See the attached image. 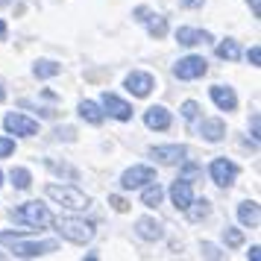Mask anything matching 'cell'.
<instances>
[{
  "label": "cell",
  "instance_id": "obj_29",
  "mask_svg": "<svg viewBox=\"0 0 261 261\" xmlns=\"http://www.w3.org/2000/svg\"><path fill=\"white\" fill-rule=\"evenodd\" d=\"M247 59L252 62V65H261V47H258V44H255V47L247 53Z\"/></svg>",
  "mask_w": 261,
  "mask_h": 261
},
{
  "label": "cell",
  "instance_id": "obj_6",
  "mask_svg": "<svg viewBox=\"0 0 261 261\" xmlns=\"http://www.w3.org/2000/svg\"><path fill=\"white\" fill-rule=\"evenodd\" d=\"M205 71H208V62L202 59V56H185L173 68V73H176L179 80H200Z\"/></svg>",
  "mask_w": 261,
  "mask_h": 261
},
{
  "label": "cell",
  "instance_id": "obj_15",
  "mask_svg": "<svg viewBox=\"0 0 261 261\" xmlns=\"http://www.w3.org/2000/svg\"><path fill=\"white\" fill-rule=\"evenodd\" d=\"M144 123L150 126V129H167L170 126V112L165 106H150L144 112Z\"/></svg>",
  "mask_w": 261,
  "mask_h": 261
},
{
  "label": "cell",
  "instance_id": "obj_5",
  "mask_svg": "<svg viewBox=\"0 0 261 261\" xmlns=\"http://www.w3.org/2000/svg\"><path fill=\"white\" fill-rule=\"evenodd\" d=\"M12 252L21 255V258H36V255H47V252H56V241H41V244H24L21 238H12Z\"/></svg>",
  "mask_w": 261,
  "mask_h": 261
},
{
  "label": "cell",
  "instance_id": "obj_8",
  "mask_svg": "<svg viewBox=\"0 0 261 261\" xmlns=\"http://www.w3.org/2000/svg\"><path fill=\"white\" fill-rule=\"evenodd\" d=\"M3 126H6V132H15V135H27V138L38 132V123H36V120L24 118V115H18V112H15V115H6V118H3Z\"/></svg>",
  "mask_w": 261,
  "mask_h": 261
},
{
  "label": "cell",
  "instance_id": "obj_24",
  "mask_svg": "<svg viewBox=\"0 0 261 261\" xmlns=\"http://www.w3.org/2000/svg\"><path fill=\"white\" fill-rule=\"evenodd\" d=\"M162 197H165V191H162V188L153 182V185H150V188L141 194V202L147 205V208H153V205H159V202H162Z\"/></svg>",
  "mask_w": 261,
  "mask_h": 261
},
{
  "label": "cell",
  "instance_id": "obj_10",
  "mask_svg": "<svg viewBox=\"0 0 261 261\" xmlns=\"http://www.w3.org/2000/svg\"><path fill=\"white\" fill-rule=\"evenodd\" d=\"M153 76L150 73H141V71H132L129 76H126V88H129L135 97H147L150 91H153Z\"/></svg>",
  "mask_w": 261,
  "mask_h": 261
},
{
  "label": "cell",
  "instance_id": "obj_20",
  "mask_svg": "<svg viewBox=\"0 0 261 261\" xmlns=\"http://www.w3.org/2000/svg\"><path fill=\"white\" fill-rule=\"evenodd\" d=\"M185 212H188V217L194 220V223H200V220H205V217H208V212H212V208H208V200H191V205L185 208Z\"/></svg>",
  "mask_w": 261,
  "mask_h": 261
},
{
  "label": "cell",
  "instance_id": "obj_1",
  "mask_svg": "<svg viewBox=\"0 0 261 261\" xmlns=\"http://www.w3.org/2000/svg\"><path fill=\"white\" fill-rule=\"evenodd\" d=\"M12 220L15 223L30 226V229H41V226L53 223V214H50L47 205H41V202H24L21 208H15L12 212Z\"/></svg>",
  "mask_w": 261,
  "mask_h": 261
},
{
  "label": "cell",
  "instance_id": "obj_30",
  "mask_svg": "<svg viewBox=\"0 0 261 261\" xmlns=\"http://www.w3.org/2000/svg\"><path fill=\"white\" fill-rule=\"evenodd\" d=\"M202 255H205V258H220L217 247H212V244H202Z\"/></svg>",
  "mask_w": 261,
  "mask_h": 261
},
{
  "label": "cell",
  "instance_id": "obj_36",
  "mask_svg": "<svg viewBox=\"0 0 261 261\" xmlns=\"http://www.w3.org/2000/svg\"><path fill=\"white\" fill-rule=\"evenodd\" d=\"M3 97H6V91H3V85H0V100H3Z\"/></svg>",
  "mask_w": 261,
  "mask_h": 261
},
{
  "label": "cell",
  "instance_id": "obj_7",
  "mask_svg": "<svg viewBox=\"0 0 261 261\" xmlns=\"http://www.w3.org/2000/svg\"><path fill=\"white\" fill-rule=\"evenodd\" d=\"M238 176V165L229 162V159H214L212 162V179L220 185V188H229Z\"/></svg>",
  "mask_w": 261,
  "mask_h": 261
},
{
  "label": "cell",
  "instance_id": "obj_27",
  "mask_svg": "<svg viewBox=\"0 0 261 261\" xmlns=\"http://www.w3.org/2000/svg\"><path fill=\"white\" fill-rule=\"evenodd\" d=\"M223 238H226L229 247H241V244H244V232H241V229H226Z\"/></svg>",
  "mask_w": 261,
  "mask_h": 261
},
{
  "label": "cell",
  "instance_id": "obj_9",
  "mask_svg": "<svg viewBox=\"0 0 261 261\" xmlns=\"http://www.w3.org/2000/svg\"><path fill=\"white\" fill-rule=\"evenodd\" d=\"M170 200H173V205H176L179 212L188 208L191 200H194V191H191L188 179H176V182H173V188H170Z\"/></svg>",
  "mask_w": 261,
  "mask_h": 261
},
{
  "label": "cell",
  "instance_id": "obj_3",
  "mask_svg": "<svg viewBox=\"0 0 261 261\" xmlns=\"http://www.w3.org/2000/svg\"><path fill=\"white\" fill-rule=\"evenodd\" d=\"M47 197L56 200L59 205H65V208H73V212L88 208V197L73 185H47Z\"/></svg>",
  "mask_w": 261,
  "mask_h": 261
},
{
  "label": "cell",
  "instance_id": "obj_4",
  "mask_svg": "<svg viewBox=\"0 0 261 261\" xmlns=\"http://www.w3.org/2000/svg\"><path fill=\"white\" fill-rule=\"evenodd\" d=\"M144 182H155V170L150 165H135L120 176V188L132 191V188H141Z\"/></svg>",
  "mask_w": 261,
  "mask_h": 261
},
{
  "label": "cell",
  "instance_id": "obj_22",
  "mask_svg": "<svg viewBox=\"0 0 261 261\" xmlns=\"http://www.w3.org/2000/svg\"><path fill=\"white\" fill-rule=\"evenodd\" d=\"M62 68L56 65V62H50V59H41V62H36V68H33V73H36L38 80H50V76H56Z\"/></svg>",
  "mask_w": 261,
  "mask_h": 261
},
{
  "label": "cell",
  "instance_id": "obj_2",
  "mask_svg": "<svg viewBox=\"0 0 261 261\" xmlns=\"http://www.w3.org/2000/svg\"><path fill=\"white\" fill-rule=\"evenodd\" d=\"M56 229H59L62 238H68L73 244H88L94 238V223L80 220V217H59L56 220Z\"/></svg>",
  "mask_w": 261,
  "mask_h": 261
},
{
  "label": "cell",
  "instance_id": "obj_14",
  "mask_svg": "<svg viewBox=\"0 0 261 261\" xmlns=\"http://www.w3.org/2000/svg\"><path fill=\"white\" fill-rule=\"evenodd\" d=\"M135 232H138V238H144V241H162V235H165L162 223H159V220H153V217H138Z\"/></svg>",
  "mask_w": 261,
  "mask_h": 261
},
{
  "label": "cell",
  "instance_id": "obj_26",
  "mask_svg": "<svg viewBox=\"0 0 261 261\" xmlns=\"http://www.w3.org/2000/svg\"><path fill=\"white\" fill-rule=\"evenodd\" d=\"M197 115H200V106H197L194 100H185V103H182V118L191 123V120H197Z\"/></svg>",
  "mask_w": 261,
  "mask_h": 261
},
{
  "label": "cell",
  "instance_id": "obj_23",
  "mask_svg": "<svg viewBox=\"0 0 261 261\" xmlns=\"http://www.w3.org/2000/svg\"><path fill=\"white\" fill-rule=\"evenodd\" d=\"M9 176H12V182H15V188H18V191H27V188H30V182H33V176H30V170H27V167H12V173H9Z\"/></svg>",
  "mask_w": 261,
  "mask_h": 261
},
{
  "label": "cell",
  "instance_id": "obj_32",
  "mask_svg": "<svg viewBox=\"0 0 261 261\" xmlns=\"http://www.w3.org/2000/svg\"><path fill=\"white\" fill-rule=\"evenodd\" d=\"M109 202H112V205H115L118 212H126V208H129V205H126V202L120 200V197H109Z\"/></svg>",
  "mask_w": 261,
  "mask_h": 261
},
{
  "label": "cell",
  "instance_id": "obj_34",
  "mask_svg": "<svg viewBox=\"0 0 261 261\" xmlns=\"http://www.w3.org/2000/svg\"><path fill=\"white\" fill-rule=\"evenodd\" d=\"M249 6H252V12L261 15V0H249Z\"/></svg>",
  "mask_w": 261,
  "mask_h": 261
},
{
  "label": "cell",
  "instance_id": "obj_28",
  "mask_svg": "<svg viewBox=\"0 0 261 261\" xmlns=\"http://www.w3.org/2000/svg\"><path fill=\"white\" fill-rule=\"evenodd\" d=\"M12 153H15V141L12 138H0V159H6Z\"/></svg>",
  "mask_w": 261,
  "mask_h": 261
},
{
  "label": "cell",
  "instance_id": "obj_11",
  "mask_svg": "<svg viewBox=\"0 0 261 261\" xmlns=\"http://www.w3.org/2000/svg\"><path fill=\"white\" fill-rule=\"evenodd\" d=\"M176 41L179 44H185V47L208 44V41H212V33H205V30H194V27H179L176 30Z\"/></svg>",
  "mask_w": 261,
  "mask_h": 261
},
{
  "label": "cell",
  "instance_id": "obj_13",
  "mask_svg": "<svg viewBox=\"0 0 261 261\" xmlns=\"http://www.w3.org/2000/svg\"><path fill=\"white\" fill-rule=\"evenodd\" d=\"M103 109H106L112 118H118V120H129L132 118V106L129 103H123L120 97H115V94H103Z\"/></svg>",
  "mask_w": 261,
  "mask_h": 261
},
{
  "label": "cell",
  "instance_id": "obj_16",
  "mask_svg": "<svg viewBox=\"0 0 261 261\" xmlns=\"http://www.w3.org/2000/svg\"><path fill=\"white\" fill-rule=\"evenodd\" d=\"M212 100L217 103V109H223V112H232L238 106V97L232 88H223V85H214L212 88Z\"/></svg>",
  "mask_w": 261,
  "mask_h": 261
},
{
  "label": "cell",
  "instance_id": "obj_25",
  "mask_svg": "<svg viewBox=\"0 0 261 261\" xmlns=\"http://www.w3.org/2000/svg\"><path fill=\"white\" fill-rule=\"evenodd\" d=\"M217 56H220V59L235 62L238 56H241V47H238L235 41H223V44H217Z\"/></svg>",
  "mask_w": 261,
  "mask_h": 261
},
{
  "label": "cell",
  "instance_id": "obj_18",
  "mask_svg": "<svg viewBox=\"0 0 261 261\" xmlns=\"http://www.w3.org/2000/svg\"><path fill=\"white\" fill-rule=\"evenodd\" d=\"M200 135H205V141H220V138L226 135L223 120H217V118L202 120V123H200Z\"/></svg>",
  "mask_w": 261,
  "mask_h": 261
},
{
  "label": "cell",
  "instance_id": "obj_35",
  "mask_svg": "<svg viewBox=\"0 0 261 261\" xmlns=\"http://www.w3.org/2000/svg\"><path fill=\"white\" fill-rule=\"evenodd\" d=\"M6 36V24H3V21H0V38Z\"/></svg>",
  "mask_w": 261,
  "mask_h": 261
},
{
  "label": "cell",
  "instance_id": "obj_21",
  "mask_svg": "<svg viewBox=\"0 0 261 261\" xmlns=\"http://www.w3.org/2000/svg\"><path fill=\"white\" fill-rule=\"evenodd\" d=\"M147 30H150V36L153 38H165V33H167V21L162 18V15H147Z\"/></svg>",
  "mask_w": 261,
  "mask_h": 261
},
{
  "label": "cell",
  "instance_id": "obj_33",
  "mask_svg": "<svg viewBox=\"0 0 261 261\" xmlns=\"http://www.w3.org/2000/svg\"><path fill=\"white\" fill-rule=\"evenodd\" d=\"M182 6H188V9H200L202 6V0H179Z\"/></svg>",
  "mask_w": 261,
  "mask_h": 261
},
{
  "label": "cell",
  "instance_id": "obj_12",
  "mask_svg": "<svg viewBox=\"0 0 261 261\" xmlns=\"http://www.w3.org/2000/svg\"><path fill=\"white\" fill-rule=\"evenodd\" d=\"M150 155L159 159V162H165V165H176V162H182V159L188 155V150H185L182 144H170V147H153Z\"/></svg>",
  "mask_w": 261,
  "mask_h": 261
},
{
  "label": "cell",
  "instance_id": "obj_17",
  "mask_svg": "<svg viewBox=\"0 0 261 261\" xmlns=\"http://www.w3.org/2000/svg\"><path fill=\"white\" fill-rule=\"evenodd\" d=\"M238 220H241L244 226H258V220H261L258 202H252V200L241 202V205H238Z\"/></svg>",
  "mask_w": 261,
  "mask_h": 261
},
{
  "label": "cell",
  "instance_id": "obj_37",
  "mask_svg": "<svg viewBox=\"0 0 261 261\" xmlns=\"http://www.w3.org/2000/svg\"><path fill=\"white\" fill-rule=\"evenodd\" d=\"M0 185H3V173H0Z\"/></svg>",
  "mask_w": 261,
  "mask_h": 261
},
{
  "label": "cell",
  "instance_id": "obj_31",
  "mask_svg": "<svg viewBox=\"0 0 261 261\" xmlns=\"http://www.w3.org/2000/svg\"><path fill=\"white\" fill-rule=\"evenodd\" d=\"M194 176H200V167L188 165V167H185V173H182V176H179V179H194Z\"/></svg>",
  "mask_w": 261,
  "mask_h": 261
},
{
  "label": "cell",
  "instance_id": "obj_19",
  "mask_svg": "<svg viewBox=\"0 0 261 261\" xmlns=\"http://www.w3.org/2000/svg\"><path fill=\"white\" fill-rule=\"evenodd\" d=\"M80 115H83L85 120H88V123H103V112H100V106H97V103H91V100H83V103H80Z\"/></svg>",
  "mask_w": 261,
  "mask_h": 261
}]
</instances>
